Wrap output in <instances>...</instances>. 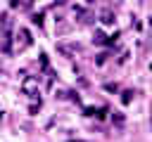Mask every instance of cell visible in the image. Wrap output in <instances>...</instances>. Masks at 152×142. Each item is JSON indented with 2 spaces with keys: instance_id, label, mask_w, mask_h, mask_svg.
Segmentation results:
<instances>
[{
  "instance_id": "1",
  "label": "cell",
  "mask_w": 152,
  "mask_h": 142,
  "mask_svg": "<svg viewBox=\"0 0 152 142\" xmlns=\"http://www.w3.org/2000/svg\"><path fill=\"white\" fill-rule=\"evenodd\" d=\"M17 40H19V45H21V47H26V45L31 43V40H28V31H24V28H21V31H19V36H17Z\"/></svg>"
},
{
  "instance_id": "2",
  "label": "cell",
  "mask_w": 152,
  "mask_h": 142,
  "mask_svg": "<svg viewBox=\"0 0 152 142\" xmlns=\"http://www.w3.org/2000/svg\"><path fill=\"white\" fill-rule=\"evenodd\" d=\"M0 121H2V114H0Z\"/></svg>"
}]
</instances>
